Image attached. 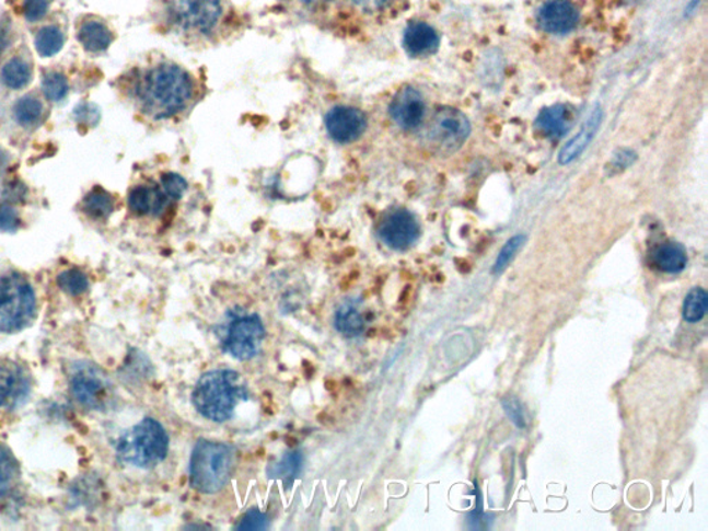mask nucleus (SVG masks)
<instances>
[{"instance_id": "f257e3e1", "label": "nucleus", "mask_w": 708, "mask_h": 531, "mask_svg": "<svg viewBox=\"0 0 708 531\" xmlns=\"http://www.w3.org/2000/svg\"><path fill=\"white\" fill-rule=\"evenodd\" d=\"M136 93L147 115L154 119H167L185 112L193 103L196 83L185 68L161 62L144 72Z\"/></svg>"}, {"instance_id": "f03ea898", "label": "nucleus", "mask_w": 708, "mask_h": 531, "mask_svg": "<svg viewBox=\"0 0 708 531\" xmlns=\"http://www.w3.org/2000/svg\"><path fill=\"white\" fill-rule=\"evenodd\" d=\"M191 399L204 418L222 424L232 419L241 402L248 401L249 389L237 371L213 370L199 378Z\"/></svg>"}, {"instance_id": "7ed1b4c3", "label": "nucleus", "mask_w": 708, "mask_h": 531, "mask_svg": "<svg viewBox=\"0 0 708 531\" xmlns=\"http://www.w3.org/2000/svg\"><path fill=\"white\" fill-rule=\"evenodd\" d=\"M232 445L199 439L190 460V485L202 494H214L228 485L234 471Z\"/></svg>"}, {"instance_id": "20e7f679", "label": "nucleus", "mask_w": 708, "mask_h": 531, "mask_svg": "<svg viewBox=\"0 0 708 531\" xmlns=\"http://www.w3.org/2000/svg\"><path fill=\"white\" fill-rule=\"evenodd\" d=\"M170 451V436L159 420L144 418L126 430L117 443V454L125 464L150 470L161 464Z\"/></svg>"}, {"instance_id": "39448f33", "label": "nucleus", "mask_w": 708, "mask_h": 531, "mask_svg": "<svg viewBox=\"0 0 708 531\" xmlns=\"http://www.w3.org/2000/svg\"><path fill=\"white\" fill-rule=\"evenodd\" d=\"M165 10L172 28L194 38L213 35L224 19L223 0H166Z\"/></svg>"}, {"instance_id": "423d86ee", "label": "nucleus", "mask_w": 708, "mask_h": 531, "mask_svg": "<svg viewBox=\"0 0 708 531\" xmlns=\"http://www.w3.org/2000/svg\"><path fill=\"white\" fill-rule=\"evenodd\" d=\"M35 315V292L27 278L19 273L0 275V333H19L33 324Z\"/></svg>"}, {"instance_id": "0eeeda50", "label": "nucleus", "mask_w": 708, "mask_h": 531, "mask_svg": "<svg viewBox=\"0 0 708 531\" xmlns=\"http://www.w3.org/2000/svg\"><path fill=\"white\" fill-rule=\"evenodd\" d=\"M471 135V123L460 109L443 107L434 113L425 130V143L438 155L455 154Z\"/></svg>"}, {"instance_id": "6e6552de", "label": "nucleus", "mask_w": 708, "mask_h": 531, "mask_svg": "<svg viewBox=\"0 0 708 531\" xmlns=\"http://www.w3.org/2000/svg\"><path fill=\"white\" fill-rule=\"evenodd\" d=\"M70 386L73 399L89 409H106L114 399V386L106 372L89 362L73 368Z\"/></svg>"}, {"instance_id": "1a4fd4ad", "label": "nucleus", "mask_w": 708, "mask_h": 531, "mask_svg": "<svg viewBox=\"0 0 708 531\" xmlns=\"http://www.w3.org/2000/svg\"><path fill=\"white\" fill-rule=\"evenodd\" d=\"M265 336V325L258 314L237 315L228 325L223 348L234 359L240 361L251 360L258 355Z\"/></svg>"}, {"instance_id": "9d476101", "label": "nucleus", "mask_w": 708, "mask_h": 531, "mask_svg": "<svg viewBox=\"0 0 708 531\" xmlns=\"http://www.w3.org/2000/svg\"><path fill=\"white\" fill-rule=\"evenodd\" d=\"M378 235L391 250L406 251L417 243L421 229L410 210L395 209L382 220Z\"/></svg>"}, {"instance_id": "9b49d317", "label": "nucleus", "mask_w": 708, "mask_h": 531, "mask_svg": "<svg viewBox=\"0 0 708 531\" xmlns=\"http://www.w3.org/2000/svg\"><path fill=\"white\" fill-rule=\"evenodd\" d=\"M325 129L335 143H353L363 136L367 129V117L359 108L338 105L325 115Z\"/></svg>"}, {"instance_id": "f8f14e48", "label": "nucleus", "mask_w": 708, "mask_h": 531, "mask_svg": "<svg viewBox=\"0 0 708 531\" xmlns=\"http://www.w3.org/2000/svg\"><path fill=\"white\" fill-rule=\"evenodd\" d=\"M579 10L570 0H548L537 13V23L545 33L565 35L579 24Z\"/></svg>"}, {"instance_id": "ddd939ff", "label": "nucleus", "mask_w": 708, "mask_h": 531, "mask_svg": "<svg viewBox=\"0 0 708 531\" xmlns=\"http://www.w3.org/2000/svg\"><path fill=\"white\" fill-rule=\"evenodd\" d=\"M393 123L403 130L417 129L425 117V102L421 92L416 88L401 89L390 105Z\"/></svg>"}, {"instance_id": "4468645a", "label": "nucleus", "mask_w": 708, "mask_h": 531, "mask_svg": "<svg viewBox=\"0 0 708 531\" xmlns=\"http://www.w3.org/2000/svg\"><path fill=\"white\" fill-rule=\"evenodd\" d=\"M30 392V378L23 368L10 360H0V408L14 407Z\"/></svg>"}, {"instance_id": "2eb2a0df", "label": "nucleus", "mask_w": 708, "mask_h": 531, "mask_svg": "<svg viewBox=\"0 0 708 531\" xmlns=\"http://www.w3.org/2000/svg\"><path fill=\"white\" fill-rule=\"evenodd\" d=\"M172 199L159 186H149V184H139L130 191L128 197L129 209L138 217H159L170 207Z\"/></svg>"}, {"instance_id": "dca6fc26", "label": "nucleus", "mask_w": 708, "mask_h": 531, "mask_svg": "<svg viewBox=\"0 0 708 531\" xmlns=\"http://www.w3.org/2000/svg\"><path fill=\"white\" fill-rule=\"evenodd\" d=\"M440 36L437 30L423 21H413L407 25L403 35V46L413 57H428L437 53Z\"/></svg>"}, {"instance_id": "f3484780", "label": "nucleus", "mask_w": 708, "mask_h": 531, "mask_svg": "<svg viewBox=\"0 0 708 531\" xmlns=\"http://www.w3.org/2000/svg\"><path fill=\"white\" fill-rule=\"evenodd\" d=\"M603 113L600 105H596L590 117L585 119L583 126H581L579 134L571 138L568 143L565 145L564 149L559 152V164L569 165L571 162H574L585 151L587 147L591 145V141L595 139L597 130L602 124Z\"/></svg>"}, {"instance_id": "a211bd4d", "label": "nucleus", "mask_w": 708, "mask_h": 531, "mask_svg": "<svg viewBox=\"0 0 708 531\" xmlns=\"http://www.w3.org/2000/svg\"><path fill=\"white\" fill-rule=\"evenodd\" d=\"M77 36L83 49L89 53L106 51L114 41L112 30L104 21L97 19L83 21L78 28Z\"/></svg>"}, {"instance_id": "6ab92c4d", "label": "nucleus", "mask_w": 708, "mask_h": 531, "mask_svg": "<svg viewBox=\"0 0 708 531\" xmlns=\"http://www.w3.org/2000/svg\"><path fill=\"white\" fill-rule=\"evenodd\" d=\"M652 263L655 269L668 273V275H678L686 269L688 265V255L686 250L674 241L655 246L652 252Z\"/></svg>"}, {"instance_id": "aec40b11", "label": "nucleus", "mask_w": 708, "mask_h": 531, "mask_svg": "<svg viewBox=\"0 0 708 531\" xmlns=\"http://www.w3.org/2000/svg\"><path fill=\"white\" fill-rule=\"evenodd\" d=\"M538 134L549 139H559L570 129L569 112L565 105L556 104L544 108L536 119Z\"/></svg>"}, {"instance_id": "412c9836", "label": "nucleus", "mask_w": 708, "mask_h": 531, "mask_svg": "<svg viewBox=\"0 0 708 531\" xmlns=\"http://www.w3.org/2000/svg\"><path fill=\"white\" fill-rule=\"evenodd\" d=\"M0 79H2L4 86L13 89V91H20V89L28 86L30 82L33 81V68L27 61L20 59V57H14L3 66Z\"/></svg>"}, {"instance_id": "4be33fe9", "label": "nucleus", "mask_w": 708, "mask_h": 531, "mask_svg": "<svg viewBox=\"0 0 708 531\" xmlns=\"http://www.w3.org/2000/svg\"><path fill=\"white\" fill-rule=\"evenodd\" d=\"M364 327L363 314H361L360 310L353 303H345L337 310V314H335V328L340 334L348 336V338H355V336L363 333Z\"/></svg>"}, {"instance_id": "5701e85b", "label": "nucleus", "mask_w": 708, "mask_h": 531, "mask_svg": "<svg viewBox=\"0 0 708 531\" xmlns=\"http://www.w3.org/2000/svg\"><path fill=\"white\" fill-rule=\"evenodd\" d=\"M114 207V197L102 187H94L82 204L88 217L97 220L107 219L113 213Z\"/></svg>"}, {"instance_id": "b1692460", "label": "nucleus", "mask_w": 708, "mask_h": 531, "mask_svg": "<svg viewBox=\"0 0 708 531\" xmlns=\"http://www.w3.org/2000/svg\"><path fill=\"white\" fill-rule=\"evenodd\" d=\"M303 465V455L301 451H291L280 461L272 462L267 466V476L271 480L292 482L301 473Z\"/></svg>"}, {"instance_id": "393cba45", "label": "nucleus", "mask_w": 708, "mask_h": 531, "mask_svg": "<svg viewBox=\"0 0 708 531\" xmlns=\"http://www.w3.org/2000/svg\"><path fill=\"white\" fill-rule=\"evenodd\" d=\"M66 36L59 25H45L35 36L36 51L42 57L57 55L65 46Z\"/></svg>"}, {"instance_id": "a878e982", "label": "nucleus", "mask_w": 708, "mask_h": 531, "mask_svg": "<svg viewBox=\"0 0 708 531\" xmlns=\"http://www.w3.org/2000/svg\"><path fill=\"white\" fill-rule=\"evenodd\" d=\"M707 309L708 296L705 289L700 287L692 288L688 296L685 297L682 318H684L686 323H699L706 318Z\"/></svg>"}, {"instance_id": "bb28decb", "label": "nucleus", "mask_w": 708, "mask_h": 531, "mask_svg": "<svg viewBox=\"0 0 708 531\" xmlns=\"http://www.w3.org/2000/svg\"><path fill=\"white\" fill-rule=\"evenodd\" d=\"M45 108L40 100L34 96H24L19 100L14 105V117L18 119V123L23 126L38 125L44 118Z\"/></svg>"}, {"instance_id": "cd10ccee", "label": "nucleus", "mask_w": 708, "mask_h": 531, "mask_svg": "<svg viewBox=\"0 0 708 531\" xmlns=\"http://www.w3.org/2000/svg\"><path fill=\"white\" fill-rule=\"evenodd\" d=\"M19 477L18 461L3 445H0V498L12 490Z\"/></svg>"}, {"instance_id": "c85d7f7f", "label": "nucleus", "mask_w": 708, "mask_h": 531, "mask_svg": "<svg viewBox=\"0 0 708 531\" xmlns=\"http://www.w3.org/2000/svg\"><path fill=\"white\" fill-rule=\"evenodd\" d=\"M42 89H44V94L50 102L59 103L67 97L70 86H68L66 76L57 71H49L42 79Z\"/></svg>"}, {"instance_id": "c756f323", "label": "nucleus", "mask_w": 708, "mask_h": 531, "mask_svg": "<svg viewBox=\"0 0 708 531\" xmlns=\"http://www.w3.org/2000/svg\"><path fill=\"white\" fill-rule=\"evenodd\" d=\"M57 284H59L62 291L71 297H80L89 288L88 276L78 269L62 272L59 278H57Z\"/></svg>"}, {"instance_id": "7c9ffc66", "label": "nucleus", "mask_w": 708, "mask_h": 531, "mask_svg": "<svg viewBox=\"0 0 708 531\" xmlns=\"http://www.w3.org/2000/svg\"><path fill=\"white\" fill-rule=\"evenodd\" d=\"M524 241H526V235L523 234H518L507 241V244L502 246L500 254H498L495 266H492V275H500V273L507 269V266L510 265L513 256H515L517 252L522 249Z\"/></svg>"}, {"instance_id": "2f4dec72", "label": "nucleus", "mask_w": 708, "mask_h": 531, "mask_svg": "<svg viewBox=\"0 0 708 531\" xmlns=\"http://www.w3.org/2000/svg\"><path fill=\"white\" fill-rule=\"evenodd\" d=\"M51 0H23L21 13L28 23H39L49 14Z\"/></svg>"}, {"instance_id": "473e14b6", "label": "nucleus", "mask_w": 708, "mask_h": 531, "mask_svg": "<svg viewBox=\"0 0 708 531\" xmlns=\"http://www.w3.org/2000/svg\"><path fill=\"white\" fill-rule=\"evenodd\" d=\"M160 184L172 201H179L187 191L185 178L176 175V173H165V175L161 177Z\"/></svg>"}, {"instance_id": "72a5a7b5", "label": "nucleus", "mask_w": 708, "mask_h": 531, "mask_svg": "<svg viewBox=\"0 0 708 531\" xmlns=\"http://www.w3.org/2000/svg\"><path fill=\"white\" fill-rule=\"evenodd\" d=\"M21 220L12 205L7 201L0 203V231L4 233H13L20 228Z\"/></svg>"}, {"instance_id": "f704fd0d", "label": "nucleus", "mask_w": 708, "mask_h": 531, "mask_svg": "<svg viewBox=\"0 0 708 531\" xmlns=\"http://www.w3.org/2000/svg\"><path fill=\"white\" fill-rule=\"evenodd\" d=\"M501 404L503 409H506L508 418H510L518 428H526V417H524L522 404L518 401L517 397H503Z\"/></svg>"}, {"instance_id": "c9c22d12", "label": "nucleus", "mask_w": 708, "mask_h": 531, "mask_svg": "<svg viewBox=\"0 0 708 531\" xmlns=\"http://www.w3.org/2000/svg\"><path fill=\"white\" fill-rule=\"evenodd\" d=\"M269 529V520L264 512H260L259 509H251L249 512L245 513L243 520L237 526V530H266Z\"/></svg>"}, {"instance_id": "e433bc0d", "label": "nucleus", "mask_w": 708, "mask_h": 531, "mask_svg": "<svg viewBox=\"0 0 708 531\" xmlns=\"http://www.w3.org/2000/svg\"><path fill=\"white\" fill-rule=\"evenodd\" d=\"M28 196V188L21 181H10L4 184L3 197L7 203H24Z\"/></svg>"}, {"instance_id": "4c0bfd02", "label": "nucleus", "mask_w": 708, "mask_h": 531, "mask_svg": "<svg viewBox=\"0 0 708 531\" xmlns=\"http://www.w3.org/2000/svg\"><path fill=\"white\" fill-rule=\"evenodd\" d=\"M393 2L395 0H353L356 8L369 14L385 12Z\"/></svg>"}, {"instance_id": "58836bf2", "label": "nucleus", "mask_w": 708, "mask_h": 531, "mask_svg": "<svg viewBox=\"0 0 708 531\" xmlns=\"http://www.w3.org/2000/svg\"><path fill=\"white\" fill-rule=\"evenodd\" d=\"M77 118L81 124H97L100 118L98 109L91 104H83L77 108Z\"/></svg>"}, {"instance_id": "ea45409f", "label": "nucleus", "mask_w": 708, "mask_h": 531, "mask_svg": "<svg viewBox=\"0 0 708 531\" xmlns=\"http://www.w3.org/2000/svg\"><path fill=\"white\" fill-rule=\"evenodd\" d=\"M13 36V24L12 20L4 18L0 20V55H2L3 50L7 49V47L10 44V41H12Z\"/></svg>"}, {"instance_id": "a19ab883", "label": "nucleus", "mask_w": 708, "mask_h": 531, "mask_svg": "<svg viewBox=\"0 0 708 531\" xmlns=\"http://www.w3.org/2000/svg\"><path fill=\"white\" fill-rule=\"evenodd\" d=\"M636 152L631 150H620L617 152L615 158H613L612 165L613 168H628L632 165V162L636 161Z\"/></svg>"}, {"instance_id": "79ce46f5", "label": "nucleus", "mask_w": 708, "mask_h": 531, "mask_svg": "<svg viewBox=\"0 0 708 531\" xmlns=\"http://www.w3.org/2000/svg\"><path fill=\"white\" fill-rule=\"evenodd\" d=\"M293 2L298 3L299 7L314 10L325 8L327 4L335 2V0H293Z\"/></svg>"}, {"instance_id": "37998d69", "label": "nucleus", "mask_w": 708, "mask_h": 531, "mask_svg": "<svg viewBox=\"0 0 708 531\" xmlns=\"http://www.w3.org/2000/svg\"><path fill=\"white\" fill-rule=\"evenodd\" d=\"M8 164H9V157L7 152L0 149V175H2L4 170H7Z\"/></svg>"}, {"instance_id": "c03bdc74", "label": "nucleus", "mask_w": 708, "mask_h": 531, "mask_svg": "<svg viewBox=\"0 0 708 531\" xmlns=\"http://www.w3.org/2000/svg\"><path fill=\"white\" fill-rule=\"evenodd\" d=\"M697 3H699V2H697ZM695 4H696V2L690 3V8H695Z\"/></svg>"}]
</instances>
